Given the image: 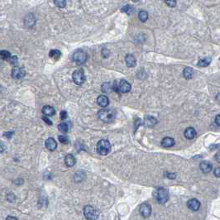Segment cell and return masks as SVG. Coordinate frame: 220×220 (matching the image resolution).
Instances as JSON below:
<instances>
[{"instance_id": "11", "label": "cell", "mask_w": 220, "mask_h": 220, "mask_svg": "<svg viewBox=\"0 0 220 220\" xmlns=\"http://www.w3.org/2000/svg\"><path fill=\"white\" fill-rule=\"evenodd\" d=\"M199 168L202 170V172L210 173L213 170V165L210 162L204 161V162H201V163L199 165Z\"/></svg>"}, {"instance_id": "39", "label": "cell", "mask_w": 220, "mask_h": 220, "mask_svg": "<svg viewBox=\"0 0 220 220\" xmlns=\"http://www.w3.org/2000/svg\"><path fill=\"white\" fill-rule=\"evenodd\" d=\"M215 160H216L218 163H220V152H218V153L215 155Z\"/></svg>"}, {"instance_id": "42", "label": "cell", "mask_w": 220, "mask_h": 220, "mask_svg": "<svg viewBox=\"0 0 220 220\" xmlns=\"http://www.w3.org/2000/svg\"><path fill=\"white\" fill-rule=\"evenodd\" d=\"M133 2H138V1H139V0H133Z\"/></svg>"}, {"instance_id": "6", "label": "cell", "mask_w": 220, "mask_h": 220, "mask_svg": "<svg viewBox=\"0 0 220 220\" xmlns=\"http://www.w3.org/2000/svg\"><path fill=\"white\" fill-rule=\"evenodd\" d=\"M72 78H73L74 82L77 85H82L85 81V74H84L82 70H75V71L73 73V74H72Z\"/></svg>"}, {"instance_id": "40", "label": "cell", "mask_w": 220, "mask_h": 220, "mask_svg": "<svg viewBox=\"0 0 220 220\" xmlns=\"http://www.w3.org/2000/svg\"><path fill=\"white\" fill-rule=\"evenodd\" d=\"M6 220H18L15 217H13V216H8V217L6 218Z\"/></svg>"}, {"instance_id": "27", "label": "cell", "mask_w": 220, "mask_h": 220, "mask_svg": "<svg viewBox=\"0 0 220 220\" xmlns=\"http://www.w3.org/2000/svg\"><path fill=\"white\" fill-rule=\"evenodd\" d=\"M121 10H122V13H125V14H127L129 15V14H133V12L134 11V8L130 5H126V6H123Z\"/></svg>"}, {"instance_id": "16", "label": "cell", "mask_w": 220, "mask_h": 220, "mask_svg": "<svg viewBox=\"0 0 220 220\" xmlns=\"http://www.w3.org/2000/svg\"><path fill=\"white\" fill-rule=\"evenodd\" d=\"M161 144L163 147H171L175 145V140L172 138L166 137L162 139Z\"/></svg>"}, {"instance_id": "4", "label": "cell", "mask_w": 220, "mask_h": 220, "mask_svg": "<svg viewBox=\"0 0 220 220\" xmlns=\"http://www.w3.org/2000/svg\"><path fill=\"white\" fill-rule=\"evenodd\" d=\"M84 215L87 220H97L98 218V211L91 205H86L84 208Z\"/></svg>"}, {"instance_id": "20", "label": "cell", "mask_w": 220, "mask_h": 220, "mask_svg": "<svg viewBox=\"0 0 220 220\" xmlns=\"http://www.w3.org/2000/svg\"><path fill=\"white\" fill-rule=\"evenodd\" d=\"M42 114L46 116H53L56 114V110L51 106L46 105L42 108Z\"/></svg>"}, {"instance_id": "32", "label": "cell", "mask_w": 220, "mask_h": 220, "mask_svg": "<svg viewBox=\"0 0 220 220\" xmlns=\"http://www.w3.org/2000/svg\"><path fill=\"white\" fill-rule=\"evenodd\" d=\"M109 55H110V51L107 48H103V50H102V56H103V57L107 58V57H109Z\"/></svg>"}, {"instance_id": "3", "label": "cell", "mask_w": 220, "mask_h": 220, "mask_svg": "<svg viewBox=\"0 0 220 220\" xmlns=\"http://www.w3.org/2000/svg\"><path fill=\"white\" fill-rule=\"evenodd\" d=\"M111 151V144L108 140L102 139L97 144V151L102 156H106Z\"/></svg>"}, {"instance_id": "18", "label": "cell", "mask_w": 220, "mask_h": 220, "mask_svg": "<svg viewBox=\"0 0 220 220\" xmlns=\"http://www.w3.org/2000/svg\"><path fill=\"white\" fill-rule=\"evenodd\" d=\"M157 123V120L152 116H146L144 118V124L146 125V127H152Z\"/></svg>"}, {"instance_id": "24", "label": "cell", "mask_w": 220, "mask_h": 220, "mask_svg": "<svg viewBox=\"0 0 220 220\" xmlns=\"http://www.w3.org/2000/svg\"><path fill=\"white\" fill-rule=\"evenodd\" d=\"M113 90V85L110 83H104L102 85V91L103 93H110V91Z\"/></svg>"}, {"instance_id": "28", "label": "cell", "mask_w": 220, "mask_h": 220, "mask_svg": "<svg viewBox=\"0 0 220 220\" xmlns=\"http://www.w3.org/2000/svg\"><path fill=\"white\" fill-rule=\"evenodd\" d=\"M54 3L58 8H65L66 6V0H54Z\"/></svg>"}, {"instance_id": "14", "label": "cell", "mask_w": 220, "mask_h": 220, "mask_svg": "<svg viewBox=\"0 0 220 220\" xmlns=\"http://www.w3.org/2000/svg\"><path fill=\"white\" fill-rule=\"evenodd\" d=\"M97 103L102 108H106L109 103V98L105 95H99L97 98Z\"/></svg>"}, {"instance_id": "7", "label": "cell", "mask_w": 220, "mask_h": 220, "mask_svg": "<svg viewBox=\"0 0 220 220\" xmlns=\"http://www.w3.org/2000/svg\"><path fill=\"white\" fill-rule=\"evenodd\" d=\"M26 74V71L23 68L19 66H15L14 67V69L12 70V77L15 79V80H20L22 79Z\"/></svg>"}, {"instance_id": "38", "label": "cell", "mask_w": 220, "mask_h": 220, "mask_svg": "<svg viewBox=\"0 0 220 220\" xmlns=\"http://www.w3.org/2000/svg\"><path fill=\"white\" fill-rule=\"evenodd\" d=\"M42 119L44 120V121H45V122H46V123H48V124H49V125H51V124H52V122H51V121H50V120L48 119L47 118L43 117V118H42Z\"/></svg>"}, {"instance_id": "29", "label": "cell", "mask_w": 220, "mask_h": 220, "mask_svg": "<svg viewBox=\"0 0 220 220\" xmlns=\"http://www.w3.org/2000/svg\"><path fill=\"white\" fill-rule=\"evenodd\" d=\"M0 56L3 60H8L11 57V54L8 50H1L0 52Z\"/></svg>"}, {"instance_id": "26", "label": "cell", "mask_w": 220, "mask_h": 220, "mask_svg": "<svg viewBox=\"0 0 220 220\" xmlns=\"http://www.w3.org/2000/svg\"><path fill=\"white\" fill-rule=\"evenodd\" d=\"M58 130L62 133H66L68 130H69L68 125L66 122H61V123L58 125Z\"/></svg>"}, {"instance_id": "13", "label": "cell", "mask_w": 220, "mask_h": 220, "mask_svg": "<svg viewBox=\"0 0 220 220\" xmlns=\"http://www.w3.org/2000/svg\"><path fill=\"white\" fill-rule=\"evenodd\" d=\"M45 146L49 151H55L57 147V143H56V142L54 138H49L46 141Z\"/></svg>"}, {"instance_id": "12", "label": "cell", "mask_w": 220, "mask_h": 220, "mask_svg": "<svg viewBox=\"0 0 220 220\" xmlns=\"http://www.w3.org/2000/svg\"><path fill=\"white\" fill-rule=\"evenodd\" d=\"M35 22H36V18H35L33 14H29L25 17L24 24H25V26H27V27H32L35 25Z\"/></svg>"}, {"instance_id": "10", "label": "cell", "mask_w": 220, "mask_h": 220, "mask_svg": "<svg viewBox=\"0 0 220 220\" xmlns=\"http://www.w3.org/2000/svg\"><path fill=\"white\" fill-rule=\"evenodd\" d=\"M118 88H119V91H121L122 93H128L132 87L127 80H121L118 83Z\"/></svg>"}, {"instance_id": "15", "label": "cell", "mask_w": 220, "mask_h": 220, "mask_svg": "<svg viewBox=\"0 0 220 220\" xmlns=\"http://www.w3.org/2000/svg\"><path fill=\"white\" fill-rule=\"evenodd\" d=\"M65 163L68 167L74 166L75 163H76V159L75 157L72 155V154H68L65 157Z\"/></svg>"}, {"instance_id": "17", "label": "cell", "mask_w": 220, "mask_h": 220, "mask_svg": "<svg viewBox=\"0 0 220 220\" xmlns=\"http://www.w3.org/2000/svg\"><path fill=\"white\" fill-rule=\"evenodd\" d=\"M185 137H186L187 139H190V140H191V139H194V138H195V136H196V131H195V129L194 128V127H187L186 129V131H185Z\"/></svg>"}, {"instance_id": "25", "label": "cell", "mask_w": 220, "mask_h": 220, "mask_svg": "<svg viewBox=\"0 0 220 220\" xmlns=\"http://www.w3.org/2000/svg\"><path fill=\"white\" fill-rule=\"evenodd\" d=\"M138 18H139L141 22H145L148 18V14L146 13V11H140L139 14H138Z\"/></svg>"}, {"instance_id": "1", "label": "cell", "mask_w": 220, "mask_h": 220, "mask_svg": "<svg viewBox=\"0 0 220 220\" xmlns=\"http://www.w3.org/2000/svg\"><path fill=\"white\" fill-rule=\"evenodd\" d=\"M116 116V113L114 109H103L99 110L98 113V118L103 122H113Z\"/></svg>"}, {"instance_id": "41", "label": "cell", "mask_w": 220, "mask_h": 220, "mask_svg": "<svg viewBox=\"0 0 220 220\" xmlns=\"http://www.w3.org/2000/svg\"><path fill=\"white\" fill-rule=\"evenodd\" d=\"M216 101H217L218 103H220V93H218L217 95H216Z\"/></svg>"}, {"instance_id": "23", "label": "cell", "mask_w": 220, "mask_h": 220, "mask_svg": "<svg viewBox=\"0 0 220 220\" xmlns=\"http://www.w3.org/2000/svg\"><path fill=\"white\" fill-rule=\"evenodd\" d=\"M61 51L58 50H51L49 53V56L50 58L55 59V60H58L61 56Z\"/></svg>"}, {"instance_id": "36", "label": "cell", "mask_w": 220, "mask_h": 220, "mask_svg": "<svg viewBox=\"0 0 220 220\" xmlns=\"http://www.w3.org/2000/svg\"><path fill=\"white\" fill-rule=\"evenodd\" d=\"M215 122H216V124H217L218 126H219L220 127V114L219 115H217L216 118H215Z\"/></svg>"}, {"instance_id": "30", "label": "cell", "mask_w": 220, "mask_h": 220, "mask_svg": "<svg viewBox=\"0 0 220 220\" xmlns=\"http://www.w3.org/2000/svg\"><path fill=\"white\" fill-rule=\"evenodd\" d=\"M58 139L61 143L63 144H67L68 142H69V139H68V138H67L66 136L65 135H60L58 137Z\"/></svg>"}, {"instance_id": "35", "label": "cell", "mask_w": 220, "mask_h": 220, "mask_svg": "<svg viewBox=\"0 0 220 220\" xmlns=\"http://www.w3.org/2000/svg\"><path fill=\"white\" fill-rule=\"evenodd\" d=\"M214 174L216 177H220V167L215 168L214 170Z\"/></svg>"}, {"instance_id": "5", "label": "cell", "mask_w": 220, "mask_h": 220, "mask_svg": "<svg viewBox=\"0 0 220 220\" xmlns=\"http://www.w3.org/2000/svg\"><path fill=\"white\" fill-rule=\"evenodd\" d=\"M87 54L83 50H77L73 55V60L77 65H83L87 61Z\"/></svg>"}, {"instance_id": "34", "label": "cell", "mask_w": 220, "mask_h": 220, "mask_svg": "<svg viewBox=\"0 0 220 220\" xmlns=\"http://www.w3.org/2000/svg\"><path fill=\"white\" fill-rule=\"evenodd\" d=\"M60 117H61V120H65L66 118H67V117H68V114H67V112L66 111H61V114H60Z\"/></svg>"}, {"instance_id": "33", "label": "cell", "mask_w": 220, "mask_h": 220, "mask_svg": "<svg viewBox=\"0 0 220 220\" xmlns=\"http://www.w3.org/2000/svg\"><path fill=\"white\" fill-rule=\"evenodd\" d=\"M8 61L10 62L11 64L13 65H16L18 63V57L17 56H11L10 58L8 59Z\"/></svg>"}, {"instance_id": "8", "label": "cell", "mask_w": 220, "mask_h": 220, "mask_svg": "<svg viewBox=\"0 0 220 220\" xmlns=\"http://www.w3.org/2000/svg\"><path fill=\"white\" fill-rule=\"evenodd\" d=\"M141 215L144 218L150 217V215L151 214V207L148 203H143L140 205V209H139Z\"/></svg>"}, {"instance_id": "9", "label": "cell", "mask_w": 220, "mask_h": 220, "mask_svg": "<svg viewBox=\"0 0 220 220\" xmlns=\"http://www.w3.org/2000/svg\"><path fill=\"white\" fill-rule=\"evenodd\" d=\"M187 207L192 211H198L200 208V202L197 199H190L187 202Z\"/></svg>"}, {"instance_id": "31", "label": "cell", "mask_w": 220, "mask_h": 220, "mask_svg": "<svg viewBox=\"0 0 220 220\" xmlns=\"http://www.w3.org/2000/svg\"><path fill=\"white\" fill-rule=\"evenodd\" d=\"M165 2L170 8H174L176 6V1L175 0H165Z\"/></svg>"}, {"instance_id": "19", "label": "cell", "mask_w": 220, "mask_h": 220, "mask_svg": "<svg viewBox=\"0 0 220 220\" xmlns=\"http://www.w3.org/2000/svg\"><path fill=\"white\" fill-rule=\"evenodd\" d=\"M125 61L128 67H134L137 64V61L134 56L133 55H127L125 57Z\"/></svg>"}, {"instance_id": "22", "label": "cell", "mask_w": 220, "mask_h": 220, "mask_svg": "<svg viewBox=\"0 0 220 220\" xmlns=\"http://www.w3.org/2000/svg\"><path fill=\"white\" fill-rule=\"evenodd\" d=\"M194 74V70L190 67H186V69L184 70L183 75L184 77L187 79V80H190L191 78L193 77Z\"/></svg>"}, {"instance_id": "2", "label": "cell", "mask_w": 220, "mask_h": 220, "mask_svg": "<svg viewBox=\"0 0 220 220\" xmlns=\"http://www.w3.org/2000/svg\"><path fill=\"white\" fill-rule=\"evenodd\" d=\"M154 197H155L157 203L162 204H165L169 199V192L166 189L161 187V188H158L156 190V192L154 194Z\"/></svg>"}, {"instance_id": "37", "label": "cell", "mask_w": 220, "mask_h": 220, "mask_svg": "<svg viewBox=\"0 0 220 220\" xmlns=\"http://www.w3.org/2000/svg\"><path fill=\"white\" fill-rule=\"evenodd\" d=\"M175 173H169V174H167V177L170 178V179H175Z\"/></svg>"}, {"instance_id": "21", "label": "cell", "mask_w": 220, "mask_h": 220, "mask_svg": "<svg viewBox=\"0 0 220 220\" xmlns=\"http://www.w3.org/2000/svg\"><path fill=\"white\" fill-rule=\"evenodd\" d=\"M211 63V57H204L203 59H200L198 62V66L200 67H206Z\"/></svg>"}]
</instances>
